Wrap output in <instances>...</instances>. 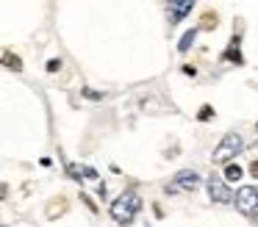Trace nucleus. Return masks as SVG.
Listing matches in <instances>:
<instances>
[{
    "mask_svg": "<svg viewBox=\"0 0 258 227\" xmlns=\"http://www.w3.org/2000/svg\"><path fill=\"white\" fill-rule=\"evenodd\" d=\"M84 92V97H89V100H103V92H95V89H81Z\"/></svg>",
    "mask_w": 258,
    "mask_h": 227,
    "instance_id": "obj_15",
    "label": "nucleus"
},
{
    "mask_svg": "<svg viewBox=\"0 0 258 227\" xmlns=\"http://www.w3.org/2000/svg\"><path fill=\"white\" fill-rule=\"evenodd\" d=\"M255 133H258V125H255Z\"/></svg>",
    "mask_w": 258,
    "mask_h": 227,
    "instance_id": "obj_21",
    "label": "nucleus"
},
{
    "mask_svg": "<svg viewBox=\"0 0 258 227\" xmlns=\"http://www.w3.org/2000/svg\"><path fill=\"white\" fill-rule=\"evenodd\" d=\"M239 153H244V138H241L236 130H230V133H225V136L219 138V144L214 147L211 161L214 164H230Z\"/></svg>",
    "mask_w": 258,
    "mask_h": 227,
    "instance_id": "obj_2",
    "label": "nucleus"
},
{
    "mask_svg": "<svg viewBox=\"0 0 258 227\" xmlns=\"http://www.w3.org/2000/svg\"><path fill=\"white\" fill-rule=\"evenodd\" d=\"M183 75H191V78H195L197 69H195V66H183Z\"/></svg>",
    "mask_w": 258,
    "mask_h": 227,
    "instance_id": "obj_20",
    "label": "nucleus"
},
{
    "mask_svg": "<svg viewBox=\"0 0 258 227\" xmlns=\"http://www.w3.org/2000/svg\"><path fill=\"white\" fill-rule=\"evenodd\" d=\"M108 194V188H106V183H100V186H97V197H106Z\"/></svg>",
    "mask_w": 258,
    "mask_h": 227,
    "instance_id": "obj_19",
    "label": "nucleus"
},
{
    "mask_svg": "<svg viewBox=\"0 0 258 227\" xmlns=\"http://www.w3.org/2000/svg\"><path fill=\"white\" fill-rule=\"evenodd\" d=\"M195 11V0H169L167 3V17L172 25H178L180 20H186V17Z\"/></svg>",
    "mask_w": 258,
    "mask_h": 227,
    "instance_id": "obj_5",
    "label": "nucleus"
},
{
    "mask_svg": "<svg viewBox=\"0 0 258 227\" xmlns=\"http://www.w3.org/2000/svg\"><path fill=\"white\" fill-rule=\"evenodd\" d=\"M195 39H197V28H191V31H186L183 36H180V42H178V53H186V50L195 44Z\"/></svg>",
    "mask_w": 258,
    "mask_h": 227,
    "instance_id": "obj_9",
    "label": "nucleus"
},
{
    "mask_svg": "<svg viewBox=\"0 0 258 227\" xmlns=\"http://www.w3.org/2000/svg\"><path fill=\"white\" fill-rule=\"evenodd\" d=\"M81 202H84V205H86V208H89V210H92V213H97V205H95V202H92V197H89V194H84V191H81Z\"/></svg>",
    "mask_w": 258,
    "mask_h": 227,
    "instance_id": "obj_12",
    "label": "nucleus"
},
{
    "mask_svg": "<svg viewBox=\"0 0 258 227\" xmlns=\"http://www.w3.org/2000/svg\"><path fill=\"white\" fill-rule=\"evenodd\" d=\"M3 61H6V66H9V69H14V72H20V69H23V61H20V55L6 53V55H3Z\"/></svg>",
    "mask_w": 258,
    "mask_h": 227,
    "instance_id": "obj_10",
    "label": "nucleus"
},
{
    "mask_svg": "<svg viewBox=\"0 0 258 227\" xmlns=\"http://www.w3.org/2000/svg\"><path fill=\"white\" fill-rule=\"evenodd\" d=\"M206 191H208V197H211V202H217V205H230L236 199V194L228 188V183L217 175H211L206 180Z\"/></svg>",
    "mask_w": 258,
    "mask_h": 227,
    "instance_id": "obj_4",
    "label": "nucleus"
},
{
    "mask_svg": "<svg viewBox=\"0 0 258 227\" xmlns=\"http://www.w3.org/2000/svg\"><path fill=\"white\" fill-rule=\"evenodd\" d=\"M175 186H178V191H186V194H191V191H197L200 188V175H197L195 169H180L178 175H175Z\"/></svg>",
    "mask_w": 258,
    "mask_h": 227,
    "instance_id": "obj_6",
    "label": "nucleus"
},
{
    "mask_svg": "<svg viewBox=\"0 0 258 227\" xmlns=\"http://www.w3.org/2000/svg\"><path fill=\"white\" fill-rule=\"evenodd\" d=\"M250 175H252V177H258V158L250 164Z\"/></svg>",
    "mask_w": 258,
    "mask_h": 227,
    "instance_id": "obj_18",
    "label": "nucleus"
},
{
    "mask_svg": "<svg viewBox=\"0 0 258 227\" xmlns=\"http://www.w3.org/2000/svg\"><path fill=\"white\" fill-rule=\"evenodd\" d=\"M139 210H142V197L134 191V188H128V191H122L111 202L108 213H111V219L117 221V224H131V221L136 219V213H139Z\"/></svg>",
    "mask_w": 258,
    "mask_h": 227,
    "instance_id": "obj_1",
    "label": "nucleus"
},
{
    "mask_svg": "<svg viewBox=\"0 0 258 227\" xmlns=\"http://www.w3.org/2000/svg\"><path fill=\"white\" fill-rule=\"evenodd\" d=\"M61 64H64L61 58H50V61H47V72H58V69H61Z\"/></svg>",
    "mask_w": 258,
    "mask_h": 227,
    "instance_id": "obj_14",
    "label": "nucleus"
},
{
    "mask_svg": "<svg viewBox=\"0 0 258 227\" xmlns=\"http://www.w3.org/2000/svg\"><path fill=\"white\" fill-rule=\"evenodd\" d=\"M84 177H89V180H97V172L92 169V166H86V169H84Z\"/></svg>",
    "mask_w": 258,
    "mask_h": 227,
    "instance_id": "obj_17",
    "label": "nucleus"
},
{
    "mask_svg": "<svg viewBox=\"0 0 258 227\" xmlns=\"http://www.w3.org/2000/svg\"><path fill=\"white\" fill-rule=\"evenodd\" d=\"M233 205L247 221L258 224V186H241L239 191H236Z\"/></svg>",
    "mask_w": 258,
    "mask_h": 227,
    "instance_id": "obj_3",
    "label": "nucleus"
},
{
    "mask_svg": "<svg viewBox=\"0 0 258 227\" xmlns=\"http://www.w3.org/2000/svg\"><path fill=\"white\" fill-rule=\"evenodd\" d=\"M203 28H206V31H208V28H217V14H206V17H203Z\"/></svg>",
    "mask_w": 258,
    "mask_h": 227,
    "instance_id": "obj_13",
    "label": "nucleus"
},
{
    "mask_svg": "<svg viewBox=\"0 0 258 227\" xmlns=\"http://www.w3.org/2000/svg\"><path fill=\"white\" fill-rule=\"evenodd\" d=\"M222 61H228V64H241V47H239V36H233L228 42V50L222 53Z\"/></svg>",
    "mask_w": 258,
    "mask_h": 227,
    "instance_id": "obj_7",
    "label": "nucleus"
},
{
    "mask_svg": "<svg viewBox=\"0 0 258 227\" xmlns=\"http://www.w3.org/2000/svg\"><path fill=\"white\" fill-rule=\"evenodd\" d=\"M241 177H244V172H241L239 164H228V166H225V183H236V180H241Z\"/></svg>",
    "mask_w": 258,
    "mask_h": 227,
    "instance_id": "obj_8",
    "label": "nucleus"
},
{
    "mask_svg": "<svg viewBox=\"0 0 258 227\" xmlns=\"http://www.w3.org/2000/svg\"><path fill=\"white\" fill-rule=\"evenodd\" d=\"M211 116H214V108H211V105H203L200 114H197V119H200V122H208Z\"/></svg>",
    "mask_w": 258,
    "mask_h": 227,
    "instance_id": "obj_11",
    "label": "nucleus"
},
{
    "mask_svg": "<svg viewBox=\"0 0 258 227\" xmlns=\"http://www.w3.org/2000/svg\"><path fill=\"white\" fill-rule=\"evenodd\" d=\"M67 175L73 177V180H81V169L75 164H67Z\"/></svg>",
    "mask_w": 258,
    "mask_h": 227,
    "instance_id": "obj_16",
    "label": "nucleus"
}]
</instances>
